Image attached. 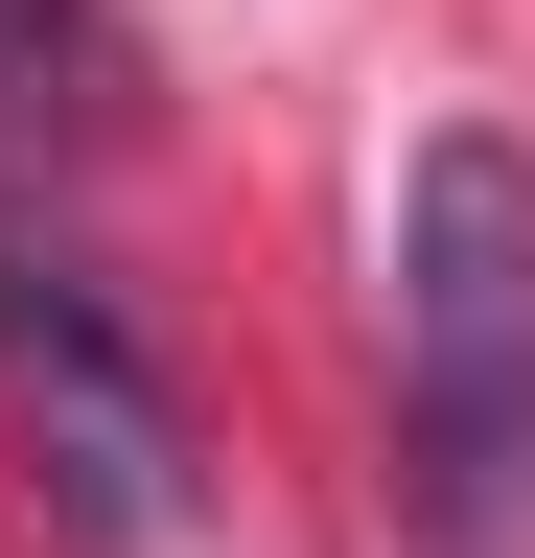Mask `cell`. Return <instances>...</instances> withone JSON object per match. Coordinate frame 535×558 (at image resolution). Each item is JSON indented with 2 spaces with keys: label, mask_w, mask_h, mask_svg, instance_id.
<instances>
[{
  "label": "cell",
  "mask_w": 535,
  "mask_h": 558,
  "mask_svg": "<svg viewBox=\"0 0 535 558\" xmlns=\"http://www.w3.org/2000/svg\"><path fill=\"white\" fill-rule=\"evenodd\" d=\"M0 418H24L47 512H71L94 558H141L186 512V396H163V349L117 326L94 256H24V233H0Z\"/></svg>",
  "instance_id": "cell-2"
},
{
  "label": "cell",
  "mask_w": 535,
  "mask_h": 558,
  "mask_svg": "<svg viewBox=\"0 0 535 558\" xmlns=\"http://www.w3.org/2000/svg\"><path fill=\"white\" fill-rule=\"evenodd\" d=\"M0 117L141 140V24H117V0H0Z\"/></svg>",
  "instance_id": "cell-3"
},
{
  "label": "cell",
  "mask_w": 535,
  "mask_h": 558,
  "mask_svg": "<svg viewBox=\"0 0 535 558\" xmlns=\"http://www.w3.org/2000/svg\"><path fill=\"white\" fill-rule=\"evenodd\" d=\"M396 488L442 558H512L535 512V140L489 117L396 163Z\"/></svg>",
  "instance_id": "cell-1"
}]
</instances>
